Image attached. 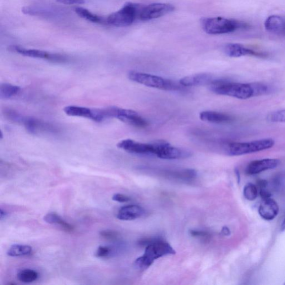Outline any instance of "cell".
<instances>
[{
  "label": "cell",
  "instance_id": "1",
  "mask_svg": "<svg viewBox=\"0 0 285 285\" xmlns=\"http://www.w3.org/2000/svg\"><path fill=\"white\" fill-rule=\"evenodd\" d=\"M175 251L168 243L160 239H152L151 242L146 246L144 255L138 257L134 262L137 270L145 271L149 268L155 261L167 255H175Z\"/></svg>",
  "mask_w": 285,
  "mask_h": 285
},
{
  "label": "cell",
  "instance_id": "2",
  "mask_svg": "<svg viewBox=\"0 0 285 285\" xmlns=\"http://www.w3.org/2000/svg\"><path fill=\"white\" fill-rule=\"evenodd\" d=\"M210 86L211 90L218 95L231 97L242 100L254 97L253 87L250 84L214 80Z\"/></svg>",
  "mask_w": 285,
  "mask_h": 285
},
{
  "label": "cell",
  "instance_id": "3",
  "mask_svg": "<svg viewBox=\"0 0 285 285\" xmlns=\"http://www.w3.org/2000/svg\"><path fill=\"white\" fill-rule=\"evenodd\" d=\"M129 79L135 83L148 87L167 91H181L184 86L172 80L155 75L131 71L128 74Z\"/></svg>",
  "mask_w": 285,
  "mask_h": 285
},
{
  "label": "cell",
  "instance_id": "4",
  "mask_svg": "<svg viewBox=\"0 0 285 285\" xmlns=\"http://www.w3.org/2000/svg\"><path fill=\"white\" fill-rule=\"evenodd\" d=\"M201 23L203 30L210 35L228 34L248 27L243 22L221 17L202 19Z\"/></svg>",
  "mask_w": 285,
  "mask_h": 285
},
{
  "label": "cell",
  "instance_id": "5",
  "mask_svg": "<svg viewBox=\"0 0 285 285\" xmlns=\"http://www.w3.org/2000/svg\"><path fill=\"white\" fill-rule=\"evenodd\" d=\"M274 145L275 141L271 138L250 142H234L228 145L227 153L231 156H243L270 149Z\"/></svg>",
  "mask_w": 285,
  "mask_h": 285
},
{
  "label": "cell",
  "instance_id": "6",
  "mask_svg": "<svg viewBox=\"0 0 285 285\" xmlns=\"http://www.w3.org/2000/svg\"><path fill=\"white\" fill-rule=\"evenodd\" d=\"M140 9L141 8L138 4L126 3L121 9L108 16L107 23L116 27L130 26L135 21L138 13L140 15L141 11H139Z\"/></svg>",
  "mask_w": 285,
  "mask_h": 285
},
{
  "label": "cell",
  "instance_id": "7",
  "mask_svg": "<svg viewBox=\"0 0 285 285\" xmlns=\"http://www.w3.org/2000/svg\"><path fill=\"white\" fill-rule=\"evenodd\" d=\"M155 144L156 156L163 160H182L189 158L193 155L190 151L173 147L166 141L158 140L155 142Z\"/></svg>",
  "mask_w": 285,
  "mask_h": 285
},
{
  "label": "cell",
  "instance_id": "8",
  "mask_svg": "<svg viewBox=\"0 0 285 285\" xmlns=\"http://www.w3.org/2000/svg\"><path fill=\"white\" fill-rule=\"evenodd\" d=\"M119 149L131 154L139 155H155L156 153L155 142L144 144L132 139H124L117 145Z\"/></svg>",
  "mask_w": 285,
  "mask_h": 285
},
{
  "label": "cell",
  "instance_id": "9",
  "mask_svg": "<svg viewBox=\"0 0 285 285\" xmlns=\"http://www.w3.org/2000/svg\"><path fill=\"white\" fill-rule=\"evenodd\" d=\"M174 10V7L171 4H152L142 8L139 15V18L141 21H150L172 13Z\"/></svg>",
  "mask_w": 285,
  "mask_h": 285
},
{
  "label": "cell",
  "instance_id": "10",
  "mask_svg": "<svg viewBox=\"0 0 285 285\" xmlns=\"http://www.w3.org/2000/svg\"><path fill=\"white\" fill-rule=\"evenodd\" d=\"M23 124L28 132L32 134L40 133L55 134L59 129L54 125L31 117H25Z\"/></svg>",
  "mask_w": 285,
  "mask_h": 285
},
{
  "label": "cell",
  "instance_id": "11",
  "mask_svg": "<svg viewBox=\"0 0 285 285\" xmlns=\"http://www.w3.org/2000/svg\"><path fill=\"white\" fill-rule=\"evenodd\" d=\"M224 53L227 56L231 58H240L241 57L250 56L257 57H265L264 53H258L252 49L246 48L240 43H227L223 48Z\"/></svg>",
  "mask_w": 285,
  "mask_h": 285
},
{
  "label": "cell",
  "instance_id": "12",
  "mask_svg": "<svg viewBox=\"0 0 285 285\" xmlns=\"http://www.w3.org/2000/svg\"><path fill=\"white\" fill-rule=\"evenodd\" d=\"M279 164L277 159H264L251 162L247 167L246 173L248 175H255L267 170L276 168Z\"/></svg>",
  "mask_w": 285,
  "mask_h": 285
},
{
  "label": "cell",
  "instance_id": "13",
  "mask_svg": "<svg viewBox=\"0 0 285 285\" xmlns=\"http://www.w3.org/2000/svg\"><path fill=\"white\" fill-rule=\"evenodd\" d=\"M213 76L210 74L202 73L185 76L180 79L179 83L185 87L198 86L211 84L214 81Z\"/></svg>",
  "mask_w": 285,
  "mask_h": 285
},
{
  "label": "cell",
  "instance_id": "14",
  "mask_svg": "<svg viewBox=\"0 0 285 285\" xmlns=\"http://www.w3.org/2000/svg\"><path fill=\"white\" fill-rule=\"evenodd\" d=\"M278 212L279 207L275 200L271 198L263 200L259 208V213L264 220H273L277 216Z\"/></svg>",
  "mask_w": 285,
  "mask_h": 285
},
{
  "label": "cell",
  "instance_id": "15",
  "mask_svg": "<svg viewBox=\"0 0 285 285\" xmlns=\"http://www.w3.org/2000/svg\"><path fill=\"white\" fill-rule=\"evenodd\" d=\"M145 213L144 208L136 205L122 207L119 210L117 218L122 221H133L141 217Z\"/></svg>",
  "mask_w": 285,
  "mask_h": 285
},
{
  "label": "cell",
  "instance_id": "16",
  "mask_svg": "<svg viewBox=\"0 0 285 285\" xmlns=\"http://www.w3.org/2000/svg\"><path fill=\"white\" fill-rule=\"evenodd\" d=\"M265 27L273 34L285 36V18L277 15L269 16L265 21Z\"/></svg>",
  "mask_w": 285,
  "mask_h": 285
},
{
  "label": "cell",
  "instance_id": "17",
  "mask_svg": "<svg viewBox=\"0 0 285 285\" xmlns=\"http://www.w3.org/2000/svg\"><path fill=\"white\" fill-rule=\"evenodd\" d=\"M200 118L204 122L217 124L227 123L233 120L229 115L214 111L202 112L200 114Z\"/></svg>",
  "mask_w": 285,
  "mask_h": 285
},
{
  "label": "cell",
  "instance_id": "18",
  "mask_svg": "<svg viewBox=\"0 0 285 285\" xmlns=\"http://www.w3.org/2000/svg\"><path fill=\"white\" fill-rule=\"evenodd\" d=\"M10 52L18 53L26 57L46 59L48 60L50 53L36 49H27L17 45H12L9 48Z\"/></svg>",
  "mask_w": 285,
  "mask_h": 285
},
{
  "label": "cell",
  "instance_id": "19",
  "mask_svg": "<svg viewBox=\"0 0 285 285\" xmlns=\"http://www.w3.org/2000/svg\"><path fill=\"white\" fill-rule=\"evenodd\" d=\"M119 120L135 127L146 128L149 125L146 119L140 116L138 113L130 109H128L127 113Z\"/></svg>",
  "mask_w": 285,
  "mask_h": 285
},
{
  "label": "cell",
  "instance_id": "20",
  "mask_svg": "<svg viewBox=\"0 0 285 285\" xmlns=\"http://www.w3.org/2000/svg\"><path fill=\"white\" fill-rule=\"evenodd\" d=\"M64 111L69 116L94 119V109L70 106L64 108Z\"/></svg>",
  "mask_w": 285,
  "mask_h": 285
},
{
  "label": "cell",
  "instance_id": "21",
  "mask_svg": "<svg viewBox=\"0 0 285 285\" xmlns=\"http://www.w3.org/2000/svg\"><path fill=\"white\" fill-rule=\"evenodd\" d=\"M43 220L49 224H57V225H59L66 232H72L74 231V227L63 220V219L56 213L51 212L46 214L44 217H43Z\"/></svg>",
  "mask_w": 285,
  "mask_h": 285
},
{
  "label": "cell",
  "instance_id": "22",
  "mask_svg": "<svg viewBox=\"0 0 285 285\" xmlns=\"http://www.w3.org/2000/svg\"><path fill=\"white\" fill-rule=\"evenodd\" d=\"M164 174L167 175V177L185 180V181L195 179L197 175V172L193 169H183L177 171H166Z\"/></svg>",
  "mask_w": 285,
  "mask_h": 285
},
{
  "label": "cell",
  "instance_id": "23",
  "mask_svg": "<svg viewBox=\"0 0 285 285\" xmlns=\"http://www.w3.org/2000/svg\"><path fill=\"white\" fill-rule=\"evenodd\" d=\"M32 253L31 246L26 245L15 244L11 246L7 252L10 257H18L30 255Z\"/></svg>",
  "mask_w": 285,
  "mask_h": 285
},
{
  "label": "cell",
  "instance_id": "24",
  "mask_svg": "<svg viewBox=\"0 0 285 285\" xmlns=\"http://www.w3.org/2000/svg\"><path fill=\"white\" fill-rule=\"evenodd\" d=\"M22 12L24 14L51 17L54 14L50 9L37 6L25 7L22 9Z\"/></svg>",
  "mask_w": 285,
  "mask_h": 285
},
{
  "label": "cell",
  "instance_id": "25",
  "mask_svg": "<svg viewBox=\"0 0 285 285\" xmlns=\"http://www.w3.org/2000/svg\"><path fill=\"white\" fill-rule=\"evenodd\" d=\"M21 89L19 86L8 83H3L0 85V99L9 100L18 94Z\"/></svg>",
  "mask_w": 285,
  "mask_h": 285
},
{
  "label": "cell",
  "instance_id": "26",
  "mask_svg": "<svg viewBox=\"0 0 285 285\" xmlns=\"http://www.w3.org/2000/svg\"><path fill=\"white\" fill-rule=\"evenodd\" d=\"M75 12L80 18L94 23H103L104 19L100 16L92 14L86 9L83 8H76Z\"/></svg>",
  "mask_w": 285,
  "mask_h": 285
},
{
  "label": "cell",
  "instance_id": "27",
  "mask_svg": "<svg viewBox=\"0 0 285 285\" xmlns=\"http://www.w3.org/2000/svg\"><path fill=\"white\" fill-rule=\"evenodd\" d=\"M19 281L24 283H31L39 278V275L36 271L32 269H24L19 271L17 275Z\"/></svg>",
  "mask_w": 285,
  "mask_h": 285
},
{
  "label": "cell",
  "instance_id": "28",
  "mask_svg": "<svg viewBox=\"0 0 285 285\" xmlns=\"http://www.w3.org/2000/svg\"><path fill=\"white\" fill-rule=\"evenodd\" d=\"M3 114L10 121L21 124H23L25 117L14 109L9 108L4 109Z\"/></svg>",
  "mask_w": 285,
  "mask_h": 285
},
{
  "label": "cell",
  "instance_id": "29",
  "mask_svg": "<svg viewBox=\"0 0 285 285\" xmlns=\"http://www.w3.org/2000/svg\"><path fill=\"white\" fill-rule=\"evenodd\" d=\"M244 195L247 200L251 201H254L258 195V189L254 184L248 183L245 186Z\"/></svg>",
  "mask_w": 285,
  "mask_h": 285
},
{
  "label": "cell",
  "instance_id": "30",
  "mask_svg": "<svg viewBox=\"0 0 285 285\" xmlns=\"http://www.w3.org/2000/svg\"><path fill=\"white\" fill-rule=\"evenodd\" d=\"M254 91V96H260L270 92V87L260 83H250Z\"/></svg>",
  "mask_w": 285,
  "mask_h": 285
},
{
  "label": "cell",
  "instance_id": "31",
  "mask_svg": "<svg viewBox=\"0 0 285 285\" xmlns=\"http://www.w3.org/2000/svg\"><path fill=\"white\" fill-rule=\"evenodd\" d=\"M48 60L53 63L65 64L69 61V59L64 55L50 53V56H49Z\"/></svg>",
  "mask_w": 285,
  "mask_h": 285
},
{
  "label": "cell",
  "instance_id": "32",
  "mask_svg": "<svg viewBox=\"0 0 285 285\" xmlns=\"http://www.w3.org/2000/svg\"><path fill=\"white\" fill-rule=\"evenodd\" d=\"M113 250L110 247L107 246H101L98 248L96 256L98 258H107L112 254Z\"/></svg>",
  "mask_w": 285,
  "mask_h": 285
},
{
  "label": "cell",
  "instance_id": "33",
  "mask_svg": "<svg viewBox=\"0 0 285 285\" xmlns=\"http://www.w3.org/2000/svg\"><path fill=\"white\" fill-rule=\"evenodd\" d=\"M269 119L273 123L285 122V109L272 113L270 114Z\"/></svg>",
  "mask_w": 285,
  "mask_h": 285
},
{
  "label": "cell",
  "instance_id": "34",
  "mask_svg": "<svg viewBox=\"0 0 285 285\" xmlns=\"http://www.w3.org/2000/svg\"><path fill=\"white\" fill-rule=\"evenodd\" d=\"M189 233L192 236L203 240H209L211 238V235L209 232L200 231V230H191Z\"/></svg>",
  "mask_w": 285,
  "mask_h": 285
},
{
  "label": "cell",
  "instance_id": "35",
  "mask_svg": "<svg viewBox=\"0 0 285 285\" xmlns=\"http://www.w3.org/2000/svg\"><path fill=\"white\" fill-rule=\"evenodd\" d=\"M100 234L104 239L109 241L116 240L119 237V233L112 230H103L100 232Z\"/></svg>",
  "mask_w": 285,
  "mask_h": 285
},
{
  "label": "cell",
  "instance_id": "36",
  "mask_svg": "<svg viewBox=\"0 0 285 285\" xmlns=\"http://www.w3.org/2000/svg\"><path fill=\"white\" fill-rule=\"evenodd\" d=\"M112 200L120 203H125L130 201L131 199L127 195L120 194H116L113 196Z\"/></svg>",
  "mask_w": 285,
  "mask_h": 285
},
{
  "label": "cell",
  "instance_id": "37",
  "mask_svg": "<svg viewBox=\"0 0 285 285\" xmlns=\"http://www.w3.org/2000/svg\"><path fill=\"white\" fill-rule=\"evenodd\" d=\"M57 1L65 5H81L85 3V0H57Z\"/></svg>",
  "mask_w": 285,
  "mask_h": 285
},
{
  "label": "cell",
  "instance_id": "38",
  "mask_svg": "<svg viewBox=\"0 0 285 285\" xmlns=\"http://www.w3.org/2000/svg\"><path fill=\"white\" fill-rule=\"evenodd\" d=\"M259 194L263 200L271 198V197L272 196V194L270 192L267 190L266 188L260 189Z\"/></svg>",
  "mask_w": 285,
  "mask_h": 285
},
{
  "label": "cell",
  "instance_id": "39",
  "mask_svg": "<svg viewBox=\"0 0 285 285\" xmlns=\"http://www.w3.org/2000/svg\"><path fill=\"white\" fill-rule=\"evenodd\" d=\"M268 182L266 180L260 179L257 181V187H258L260 190L266 188Z\"/></svg>",
  "mask_w": 285,
  "mask_h": 285
},
{
  "label": "cell",
  "instance_id": "40",
  "mask_svg": "<svg viewBox=\"0 0 285 285\" xmlns=\"http://www.w3.org/2000/svg\"><path fill=\"white\" fill-rule=\"evenodd\" d=\"M221 233L223 235H225V236H228L230 234H231V231L228 227L226 226H224L222 228Z\"/></svg>",
  "mask_w": 285,
  "mask_h": 285
},
{
  "label": "cell",
  "instance_id": "41",
  "mask_svg": "<svg viewBox=\"0 0 285 285\" xmlns=\"http://www.w3.org/2000/svg\"><path fill=\"white\" fill-rule=\"evenodd\" d=\"M8 214L6 211H4L3 209L0 210V218H1V220H3L4 218L7 217Z\"/></svg>",
  "mask_w": 285,
  "mask_h": 285
},
{
  "label": "cell",
  "instance_id": "42",
  "mask_svg": "<svg viewBox=\"0 0 285 285\" xmlns=\"http://www.w3.org/2000/svg\"><path fill=\"white\" fill-rule=\"evenodd\" d=\"M235 175H236V176H237V178H238V183H240V172L239 171V170L238 169H235Z\"/></svg>",
  "mask_w": 285,
  "mask_h": 285
},
{
  "label": "cell",
  "instance_id": "43",
  "mask_svg": "<svg viewBox=\"0 0 285 285\" xmlns=\"http://www.w3.org/2000/svg\"><path fill=\"white\" fill-rule=\"evenodd\" d=\"M281 231H285V218L281 226Z\"/></svg>",
  "mask_w": 285,
  "mask_h": 285
},
{
  "label": "cell",
  "instance_id": "44",
  "mask_svg": "<svg viewBox=\"0 0 285 285\" xmlns=\"http://www.w3.org/2000/svg\"><path fill=\"white\" fill-rule=\"evenodd\" d=\"M284 284H285V283H284Z\"/></svg>",
  "mask_w": 285,
  "mask_h": 285
}]
</instances>
